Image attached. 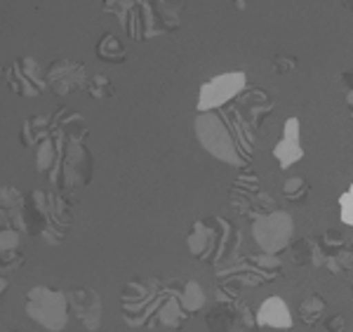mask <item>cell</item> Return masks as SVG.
Wrapping results in <instances>:
<instances>
[{
  "label": "cell",
  "instance_id": "13",
  "mask_svg": "<svg viewBox=\"0 0 353 332\" xmlns=\"http://www.w3.org/2000/svg\"><path fill=\"white\" fill-rule=\"evenodd\" d=\"M45 80H48V88L52 90L57 97H66V95H71L73 90H88V83H90L85 66L71 59L52 61V66L45 73Z\"/></svg>",
  "mask_w": 353,
  "mask_h": 332
},
{
  "label": "cell",
  "instance_id": "11",
  "mask_svg": "<svg viewBox=\"0 0 353 332\" xmlns=\"http://www.w3.org/2000/svg\"><path fill=\"white\" fill-rule=\"evenodd\" d=\"M245 85H248V78H245L243 71H231L210 78L198 90V111H217V108H224L243 92Z\"/></svg>",
  "mask_w": 353,
  "mask_h": 332
},
{
  "label": "cell",
  "instance_id": "17",
  "mask_svg": "<svg viewBox=\"0 0 353 332\" xmlns=\"http://www.w3.org/2000/svg\"><path fill=\"white\" fill-rule=\"evenodd\" d=\"M24 264V253H21V231L14 226L3 224V231H0V266H3V273L0 278H8V273H12Z\"/></svg>",
  "mask_w": 353,
  "mask_h": 332
},
{
  "label": "cell",
  "instance_id": "12",
  "mask_svg": "<svg viewBox=\"0 0 353 332\" xmlns=\"http://www.w3.org/2000/svg\"><path fill=\"white\" fill-rule=\"evenodd\" d=\"M5 78H8V85L14 95L24 97V99H38L48 88V80H45V73L41 71L36 59L31 57H19L5 71Z\"/></svg>",
  "mask_w": 353,
  "mask_h": 332
},
{
  "label": "cell",
  "instance_id": "19",
  "mask_svg": "<svg viewBox=\"0 0 353 332\" xmlns=\"http://www.w3.org/2000/svg\"><path fill=\"white\" fill-rule=\"evenodd\" d=\"M189 318H191V313L184 309V304H181L179 297H176V293H174V288L168 280V297H165L161 311H158L156 325H161V328H170V330H181Z\"/></svg>",
  "mask_w": 353,
  "mask_h": 332
},
{
  "label": "cell",
  "instance_id": "28",
  "mask_svg": "<svg viewBox=\"0 0 353 332\" xmlns=\"http://www.w3.org/2000/svg\"><path fill=\"white\" fill-rule=\"evenodd\" d=\"M88 95L92 97V99H111L113 95H116V88H113V83L106 76H94L92 80L88 83Z\"/></svg>",
  "mask_w": 353,
  "mask_h": 332
},
{
  "label": "cell",
  "instance_id": "24",
  "mask_svg": "<svg viewBox=\"0 0 353 332\" xmlns=\"http://www.w3.org/2000/svg\"><path fill=\"white\" fill-rule=\"evenodd\" d=\"M325 311H327V302L316 293L306 295L299 304V316L306 325H309V328L318 325L321 320H325Z\"/></svg>",
  "mask_w": 353,
  "mask_h": 332
},
{
  "label": "cell",
  "instance_id": "16",
  "mask_svg": "<svg viewBox=\"0 0 353 332\" xmlns=\"http://www.w3.org/2000/svg\"><path fill=\"white\" fill-rule=\"evenodd\" d=\"M299 118H288L285 120V128H283V137L276 146H273V158L278 160L281 170H288L292 168L294 163H299L301 156H304V148H301V141H299Z\"/></svg>",
  "mask_w": 353,
  "mask_h": 332
},
{
  "label": "cell",
  "instance_id": "31",
  "mask_svg": "<svg viewBox=\"0 0 353 332\" xmlns=\"http://www.w3.org/2000/svg\"><path fill=\"white\" fill-rule=\"evenodd\" d=\"M294 66H297V59H294V57H283V55L273 57V71L276 73H290Z\"/></svg>",
  "mask_w": 353,
  "mask_h": 332
},
{
  "label": "cell",
  "instance_id": "37",
  "mask_svg": "<svg viewBox=\"0 0 353 332\" xmlns=\"http://www.w3.org/2000/svg\"><path fill=\"white\" fill-rule=\"evenodd\" d=\"M351 306H353V285H351Z\"/></svg>",
  "mask_w": 353,
  "mask_h": 332
},
{
  "label": "cell",
  "instance_id": "7",
  "mask_svg": "<svg viewBox=\"0 0 353 332\" xmlns=\"http://www.w3.org/2000/svg\"><path fill=\"white\" fill-rule=\"evenodd\" d=\"M26 316L48 332H64L71 313V300L64 290L36 285L24 295Z\"/></svg>",
  "mask_w": 353,
  "mask_h": 332
},
{
  "label": "cell",
  "instance_id": "9",
  "mask_svg": "<svg viewBox=\"0 0 353 332\" xmlns=\"http://www.w3.org/2000/svg\"><path fill=\"white\" fill-rule=\"evenodd\" d=\"M294 233V219L285 210H273L252 219V238L259 250L269 255H281L290 248Z\"/></svg>",
  "mask_w": 353,
  "mask_h": 332
},
{
  "label": "cell",
  "instance_id": "35",
  "mask_svg": "<svg viewBox=\"0 0 353 332\" xmlns=\"http://www.w3.org/2000/svg\"><path fill=\"white\" fill-rule=\"evenodd\" d=\"M236 3H238V8L245 10V5H248V0H236Z\"/></svg>",
  "mask_w": 353,
  "mask_h": 332
},
{
  "label": "cell",
  "instance_id": "14",
  "mask_svg": "<svg viewBox=\"0 0 353 332\" xmlns=\"http://www.w3.org/2000/svg\"><path fill=\"white\" fill-rule=\"evenodd\" d=\"M71 300V313L78 318L88 332H97L101 328V318H104V302L97 290L92 288H73L68 293Z\"/></svg>",
  "mask_w": 353,
  "mask_h": 332
},
{
  "label": "cell",
  "instance_id": "33",
  "mask_svg": "<svg viewBox=\"0 0 353 332\" xmlns=\"http://www.w3.org/2000/svg\"><path fill=\"white\" fill-rule=\"evenodd\" d=\"M163 5H168V8H172V10H176V5L181 8V0H161Z\"/></svg>",
  "mask_w": 353,
  "mask_h": 332
},
{
  "label": "cell",
  "instance_id": "36",
  "mask_svg": "<svg viewBox=\"0 0 353 332\" xmlns=\"http://www.w3.org/2000/svg\"><path fill=\"white\" fill-rule=\"evenodd\" d=\"M349 248H351V255H353V238L349 240Z\"/></svg>",
  "mask_w": 353,
  "mask_h": 332
},
{
  "label": "cell",
  "instance_id": "20",
  "mask_svg": "<svg viewBox=\"0 0 353 332\" xmlns=\"http://www.w3.org/2000/svg\"><path fill=\"white\" fill-rule=\"evenodd\" d=\"M52 133L64 135L68 139H85L88 137V120L78 111L59 108L52 116Z\"/></svg>",
  "mask_w": 353,
  "mask_h": 332
},
{
  "label": "cell",
  "instance_id": "23",
  "mask_svg": "<svg viewBox=\"0 0 353 332\" xmlns=\"http://www.w3.org/2000/svg\"><path fill=\"white\" fill-rule=\"evenodd\" d=\"M50 135H52V118L48 116H33L21 125V144L24 146H38Z\"/></svg>",
  "mask_w": 353,
  "mask_h": 332
},
{
  "label": "cell",
  "instance_id": "4",
  "mask_svg": "<svg viewBox=\"0 0 353 332\" xmlns=\"http://www.w3.org/2000/svg\"><path fill=\"white\" fill-rule=\"evenodd\" d=\"M186 248L196 260L205 264H229L233 255L241 248V231L224 217H208L191 224L186 236Z\"/></svg>",
  "mask_w": 353,
  "mask_h": 332
},
{
  "label": "cell",
  "instance_id": "21",
  "mask_svg": "<svg viewBox=\"0 0 353 332\" xmlns=\"http://www.w3.org/2000/svg\"><path fill=\"white\" fill-rule=\"evenodd\" d=\"M170 285L174 288L179 302L184 304V309L191 313V316H196V313L205 306V293H203V285L198 283V280L172 278V280H170Z\"/></svg>",
  "mask_w": 353,
  "mask_h": 332
},
{
  "label": "cell",
  "instance_id": "32",
  "mask_svg": "<svg viewBox=\"0 0 353 332\" xmlns=\"http://www.w3.org/2000/svg\"><path fill=\"white\" fill-rule=\"evenodd\" d=\"M325 330L327 332H346V320H344V316L341 313H334V316H327L325 320Z\"/></svg>",
  "mask_w": 353,
  "mask_h": 332
},
{
  "label": "cell",
  "instance_id": "18",
  "mask_svg": "<svg viewBox=\"0 0 353 332\" xmlns=\"http://www.w3.org/2000/svg\"><path fill=\"white\" fill-rule=\"evenodd\" d=\"M257 320L261 328L292 330V313L283 297H269L261 302V306L257 309Z\"/></svg>",
  "mask_w": 353,
  "mask_h": 332
},
{
  "label": "cell",
  "instance_id": "6",
  "mask_svg": "<svg viewBox=\"0 0 353 332\" xmlns=\"http://www.w3.org/2000/svg\"><path fill=\"white\" fill-rule=\"evenodd\" d=\"M59 144V156L50 173L52 184L59 191H76L90 184L92 179V153H90L85 139H68V137L54 133Z\"/></svg>",
  "mask_w": 353,
  "mask_h": 332
},
{
  "label": "cell",
  "instance_id": "30",
  "mask_svg": "<svg viewBox=\"0 0 353 332\" xmlns=\"http://www.w3.org/2000/svg\"><path fill=\"white\" fill-rule=\"evenodd\" d=\"M339 210H341V222L353 226V184L341 193L339 198Z\"/></svg>",
  "mask_w": 353,
  "mask_h": 332
},
{
  "label": "cell",
  "instance_id": "29",
  "mask_svg": "<svg viewBox=\"0 0 353 332\" xmlns=\"http://www.w3.org/2000/svg\"><path fill=\"white\" fill-rule=\"evenodd\" d=\"M292 262L297 266H306V264L311 266V262H313V243H311V238H301L299 243L292 245Z\"/></svg>",
  "mask_w": 353,
  "mask_h": 332
},
{
  "label": "cell",
  "instance_id": "26",
  "mask_svg": "<svg viewBox=\"0 0 353 332\" xmlns=\"http://www.w3.org/2000/svg\"><path fill=\"white\" fill-rule=\"evenodd\" d=\"M97 57L109 64H123L125 61V45L113 33H104L97 43Z\"/></svg>",
  "mask_w": 353,
  "mask_h": 332
},
{
  "label": "cell",
  "instance_id": "1",
  "mask_svg": "<svg viewBox=\"0 0 353 332\" xmlns=\"http://www.w3.org/2000/svg\"><path fill=\"white\" fill-rule=\"evenodd\" d=\"M196 137L212 158L233 168H250L254 153V130L243 116L241 106H224V111H198Z\"/></svg>",
  "mask_w": 353,
  "mask_h": 332
},
{
  "label": "cell",
  "instance_id": "3",
  "mask_svg": "<svg viewBox=\"0 0 353 332\" xmlns=\"http://www.w3.org/2000/svg\"><path fill=\"white\" fill-rule=\"evenodd\" d=\"M28 231L48 240L50 245L64 243L73 224V213H76V198L71 193H43L31 191L26 208Z\"/></svg>",
  "mask_w": 353,
  "mask_h": 332
},
{
  "label": "cell",
  "instance_id": "27",
  "mask_svg": "<svg viewBox=\"0 0 353 332\" xmlns=\"http://www.w3.org/2000/svg\"><path fill=\"white\" fill-rule=\"evenodd\" d=\"M309 193H311V186L304 177H290L285 184H283V196H285V200H290V203H306Z\"/></svg>",
  "mask_w": 353,
  "mask_h": 332
},
{
  "label": "cell",
  "instance_id": "10",
  "mask_svg": "<svg viewBox=\"0 0 353 332\" xmlns=\"http://www.w3.org/2000/svg\"><path fill=\"white\" fill-rule=\"evenodd\" d=\"M261 325L257 313L243 300L217 302L208 313V332H259Z\"/></svg>",
  "mask_w": 353,
  "mask_h": 332
},
{
  "label": "cell",
  "instance_id": "8",
  "mask_svg": "<svg viewBox=\"0 0 353 332\" xmlns=\"http://www.w3.org/2000/svg\"><path fill=\"white\" fill-rule=\"evenodd\" d=\"M229 203L238 210L243 217L257 219V217L273 213L276 208V198L271 193H266V188L261 186V179L257 173L243 168V173L236 177V182L231 184L229 191Z\"/></svg>",
  "mask_w": 353,
  "mask_h": 332
},
{
  "label": "cell",
  "instance_id": "39",
  "mask_svg": "<svg viewBox=\"0 0 353 332\" xmlns=\"http://www.w3.org/2000/svg\"><path fill=\"white\" fill-rule=\"evenodd\" d=\"M351 116H353V113H351Z\"/></svg>",
  "mask_w": 353,
  "mask_h": 332
},
{
  "label": "cell",
  "instance_id": "25",
  "mask_svg": "<svg viewBox=\"0 0 353 332\" xmlns=\"http://www.w3.org/2000/svg\"><path fill=\"white\" fill-rule=\"evenodd\" d=\"M36 151H38V156H36L38 173L50 175V173H52V168H54V163H57V156H59V144H57L54 133L50 137H45L41 144L36 146Z\"/></svg>",
  "mask_w": 353,
  "mask_h": 332
},
{
  "label": "cell",
  "instance_id": "15",
  "mask_svg": "<svg viewBox=\"0 0 353 332\" xmlns=\"http://www.w3.org/2000/svg\"><path fill=\"white\" fill-rule=\"evenodd\" d=\"M26 208H28V198L19 188L3 186V193H0V224L14 226L21 233L28 231Z\"/></svg>",
  "mask_w": 353,
  "mask_h": 332
},
{
  "label": "cell",
  "instance_id": "34",
  "mask_svg": "<svg viewBox=\"0 0 353 332\" xmlns=\"http://www.w3.org/2000/svg\"><path fill=\"white\" fill-rule=\"evenodd\" d=\"M341 5H344V8H349V10H353V0H341Z\"/></svg>",
  "mask_w": 353,
  "mask_h": 332
},
{
  "label": "cell",
  "instance_id": "5",
  "mask_svg": "<svg viewBox=\"0 0 353 332\" xmlns=\"http://www.w3.org/2000/svg\"><path fill=\"white\" fill-rule=\"evenodd\" d=\"M168 297V280L132 278L123 285L121 313L130 328H156V318Z\"/></svg>",
  "mask_w": 353,
  "mask_h": 332
},
{
  "label": "cell",
  "instance_id": "38",
  "mask_svg": "<svg viewBox=\"0 0 353 332\" xmlns=\"http://www.w3.org/2000/svg\"><path fill=\"white\" fill-rule=\"evenodd\" d=\"M10 332H26V330H10Z\"/></svg>",
  "mask_w": 353,
  "mask_h": 332
},
{
  "label": "cell",
  "instance_id": "22",
  "mask_svg": "<svg viewBox=\"0 0 353 332\" xmlns=\"http://www.w3.org/2000/svg\"><path fill=\"white\" fill-rule=\"evenodd\" d=\"M241 111H243V116L248 118L250 128L259 130L261 123H264V116L273 111V101L269 99V97H266V92L257 90V92H252V95L248 97V99H243Z\"/></svg>",
  "mask_w": 353,
  "mask_h": 332
},
{
  "label": "cell",
  "instance_id": "2",
  "mask_svg": "<svg viewBox=\"0 0 353 332\" xmlns=\"http://www.w3.org/2000/svg\"><path fill=\"white\" fill-rule=\"evenodd\" d=\"M217 276V288H214V300H241L245 288H257V285L271 283V280L283 276V262L278 255H269L264 250L252 255L236 257L229 264H219L214 268Z\"/></svg>",
  "mask_w": 353,
  "mask_h": 332
}]
</instances>
